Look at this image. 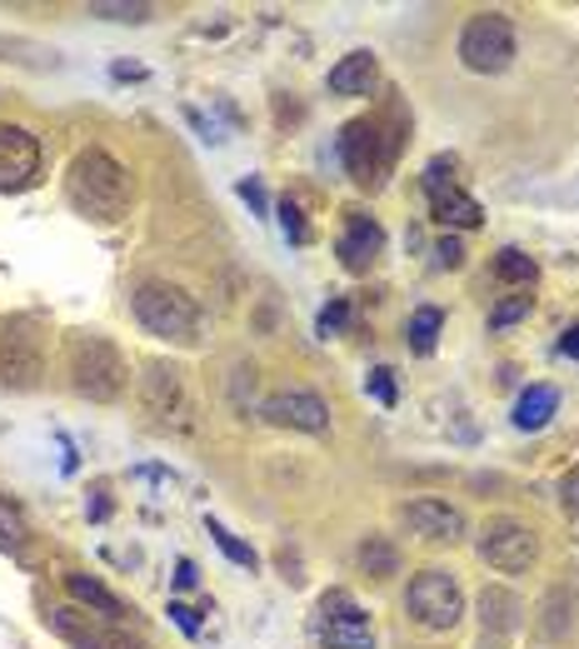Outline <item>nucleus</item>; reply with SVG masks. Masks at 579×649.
Returning <instances> with one entry per match:
<instances>
[{"instance_id": "nucleus-28", "label": "nucleus", "mask_w": 579, "mask_h": 649, "mask_svg": "<svg viewBox=\"0 0 579 649\" xmlns=\"http://www.w3.org/2000/svg\"><path fill=\"white\" fill-rule=\"evenodd\" d=\"M419 185L429 190V200H435V195H445V190H455V160H449V155L429 160V165H425V175H419Z\"/></svg>"}, {"instance_id": "nucleus-18", "label": "nucleus", "mask_w": 579, "mask_h": 649, "mask_svg": "<svg viewBox=\"0 0 579 649\" xmlns=\"http://www.w3.org/2000/svg\"><path fill=\"white\" fill-rule=\"evenodd\" d=\"M429 210H435V220L439 225H455V230H475L479 220H485V210H479V200L475 195H465V190H445V195H435L429 200Z\"/></svg>"}, {"instance_id": "nucleus-11", "label": "nucleus", "mask_w": 579, "mask_h": 649, "mask_svg": "<svg viewBox=\"0 0 579 649\" xmlns=\"http://www.w3.org/2000/svg\"><path fill=\"white\" fill-rule=\"evenodd\" d=\"M519 619H525V605L509 595L505 585H489L479 595V629H485V649H505L515 639Z\"/></svg>"}, {"instance_id": "nucleus-3", "label": "nucleus", "mask_w": 579, "mask_h": 649, "mask_svg": "<svg viewBox=\"0 0 579 649\" xmlns=\"http://www.w3.org/2000/svg\"><path fill=\"white\" fill-rule=\"evenodd\" d=\"M130 310H135L140 329L155 339H175V345H190L200 329V305L175 285H160V280H145V285L130 295Z\"/></svg>"}, {"instance_id": "nucleus-1", "label": "nucleus", "mask_w": 579, "mask_h": 649, "mask_svg": "<svg viewBox=\"0 0 579 649\" xmlns=\"http://www.w3.org/2000/svg\"><path fill=\"white\" fill-rule=\"evenodd\" d=\"M65 190H70V205L90 220H120L130 210V195H135L130 190V170L115 155H105V150H80Z\"/></svg>"}, {"instance_id": "nucleus-26", "label": "nucleus", "mask_w": 579, "mask_h": 649, "mask_svg": "<svg viewBox=\"0 0 579 649\" xmlns=\"http://www.w3.org/2000/svg\"><path fill=\"white\" fill-rule=\"evenodd\" d=\"M90 16L130 20V26H140V20H150V6H145V0H130V6H120V0H90Z\"/></svg>"}, {"instance_id": "nucleus-2", "label": "nucleus", "mask_w": 579, "mask_h": 649, "mask_svg": "<svg viewBox=\"0 0 579 649\" xmlns=\"http://www.w3.org/2000/svg\"><path fill=\"white\" fill-rule=\"evenodd\" d=\"M65 375H70V385H75V395L95 399V405H110V399H120V395H125V385H130L125 355H120V349L110 345L105 335H90V329L70 335V345H65Z\"/></svg>"}, {"instance_id": "nucleus-36", "label": "nucleus", "mask_w": 579, "mask_h": 649, "mask_svg": "<svg viewBox=\"0 0 579 649\" xmlns=\"http://www.w3.org/2000/svg\"><path fill=\"white\" fill-rule=\"evenodd\" d=\"M240 195L250 200V210H255V215H265V210H270V200H265V190H260V180H240Z\"/></svg>"}, {"instance_id": "nucleus-15", "label": "nucleus", "mask_w": 579, "mask_h": 649, "mask_svg": "<svg viewBox=\"0 0 579 649\" xmlns=\"http://www.w3.org/2000/svg\"><path fill=\"white\" fill-rule=\"evenodd\" d=\"M65 595L75 599V605H85V609H95V615H105L110 625H115V619H125V615H135V609H125V599L110 595V589L100 585L95 575H65Z\"/></svg>"}, {"instance_id": "nucleus-19", "label": "nucleus", "mask_w": 579, "mask_h": 649, "mask_svg": "<svg viewBox=\"0 0 579 649\" xmlns=\"http://www.w3.org/2000/svg\"><path fill=\"white\" fill-rule=\"evenodd\" d=\"M319 639L329 649H375V629L369 619H319Z\"/></svg>"}, {"instance_id": "nucleus-9", "label": "nucleus", "mask_w": 579, "mask_h": 649, "mask_svg": "<svg viewBox=\"0 0 579 649\" xmlns=\"http://www.w3.org/2000/svg\"><path fill=\"white\" fill-rule=\"evenodd\" d=\"M265 419L270 425L299 429V435H325L329 429V405L315 395V389H275L265 399Z\"/></svg>"}, {"instance_id": "nucleus-30", "label": "nucleus", "mask_w": 579, "mask_h": 649, "mask_svg": "<svg viewBox=\"0 0 579 649\" xmlns=\"http://www.w3.org/2000/svg\"><path fill=\"white\" fill-rule=\"evenodd\" d=\"M525 315H529V295H515V300H505V305L489 310V329H505V325H515V320H525Z\"/></svg>"}, {"instance_id": "nucleus-6", "label": "nucleus", "mask_w": 579, "mask_h": 649, "mask_svg": "<svg viewBox=\"0 0 579 649\" xmlns=\"http://www.w3.org/2000/svg\"><path fill=\"white\" fill-rule=\"evenodd\" d=\"M459 60H465V70H475V75H499V70H509V60H515V26H509L505 16H495V10L469 16V26L459 30Z\"/></svg>"}, {"instance_id": "nucleus-31", "label": "nucleus", "mask_w": 579, "mask_h": 649, "mask_svg": "<svg viewBox=\"0 0 579 649\" xmlns=\"http://www.w3.org/2000/svg\"><path fill=\"white\" fill-rule=\"evenodd\" d=\"M275 215H280V230H285V240L305 245V240H309V230H305V220H299V210L290 205V200H280V210H275Z\"/></svg>"}, {"instance_id": "nucleus-27", "label": "nucleus", "mask_w": 579, "mask_h": 649, "mask_svg": "<svg viewBox=\"0 0 579 649\" xmlns=\"http://www.w3.org/2000/svg\"><path fill=\"white\" fill-rule=\"evenodd\" d=\"M75 649H135V639L130 635H120V629H80L75 639H70Z\"/></svg>"}, {"instance_id": "nucleus-17", "label": "nucleus", "mask_w": 579, "mask_h": 649, "mask_svg": "<svg viewBox=\"0 0 579 649\" xmlns=\"http://www.w3.org/2000/svg\"><path fill=\"white\" fill-rule=\"evenodd\" d=\"M555 409H559V389L555 385H529L525 395L515 399V429H545L549 419H555Z\"/></svg>"}, {"instance_id": "nucleus-7", "label": "nucleus", "mask_w": 579, "mask_h": 649, "mask_svg": "<svg viewBox=\"0 0 579 649\" xmlns=\"http://www.w3.org/2000/svg\"><path fill=\"white\" fill-rule=\"evenodd\" d=\"M395 150L399 135H385L379 120H349L345 135H339V160H345V170L359 185H379L385 170L395 165Z\"/></svg>"}, {"instance_id": "nucleus-34", "label": "nucleus", "mask_w": 579, "mask_h": 649, "mask_svg": "<svg viewBox=\"0 0 579 649\" xmlns=\"http://www.w3.org/2000/svg\"><path fill=\"white\" fill-rule=\"evenodd\" d=\"M435 255H439V265H445V270L465 265V245H459L455 235H445V240H439V245H435Z\"/></svg>"}, {"instance_id": "nucleus-29", "label": "nucleus", "mask_w": 579, "mask_h": 649, "mask_svg": "<svg viewBox=\"0 0 579 649\" xmlns=\"http://www.w3.org/2000/svg\"><path fill=\"white\" fill-rule=\"evenodd\" d=\"M319 609H325V619H369L365 609H359L355 599L345 595V589H329V595L319 599Z\"/></svg>"}, {"instance_id": "nucleus-5", "label": "nucleus", "mask_w": 579, "mask_h": 649, "mask_svg": "<svg viewBox=\"0 0 579 649\" xmlns=\"http://www.w3.org/2000/svg\"><path fill=\"white\" fill-rule=\"evenodd\" d=\"M45 375V335L30 315L0 320V385L6 389H35Z\"/></svg>"}, {"instance_id": "nucleus-20", "label": "nucleus", "mask_w": 579, "mask_h": 649, "mask_svg": "<svg viewBox=\"0 0 579 649\" xmlns=\"http://www.w3.org/2000/svg\"><path fill=\"white\" fill-rule=\"evenodd\" d=\"M145 405H150V415H160V419H170V409H185V405H180L175 369H165V365L150 369V375H145Z\"/></svg>"}, {"instance_id": "nucleus-25", "label": "nucleus", "mask_w": 579, "mask_h": 649, "mask_svg": "<svg viewBox=\"0 0 579 649\" xmlns=\"http://www.w3.org/2000/svg\"><path fill=\"white\" fill-rule=\"evenodd\" d=\"M205 529H210V539H215V545L225 549V559H235L240 569H255V565H260V559H255V549H250V545H240V539L230 535V529L220 525V519H205Z\"/></svg>"}, {"instance_id": "nucleus-35", "label": "nucleus", "mask_w": 579, "mask_h": 649, "mask_svg": "<svg viewBox=\"0 0 579 649\" xmlns=\"http://www.w3.org/2000/svg\"><path fill=\"white\" fill-rule=\"evenodd\" d=\"M170 619H175V625H180V629H185V635H190V639H195V635H200V615H195V609H190V605H180V599H175V605H170Z\"/></svg>"}, {"instance_id": "nucleus-14", "label": "nucleus", "mask_w": 579, "mask_h": 649, "mask_svg": "<svg viewBox=\"0 0 579 649\" xmlns=\"http://www.w3.org/2000/svg\"><path fill=\"white\" fill-rule=\"evenodd\" d=\"M379 85V60L369 50H349L329 65V90L335 95H369Z\"/></svg>"}, {"instance_id": "nucleus-38", "label": "nucleus", "mask_w": 579, "mask_h": 649, "mask_svg": "<svg viewBox=\"0 0 579 649\" xmlns=\"http://www.w3.org/2000/svg\"><path fill=\"white\" fill-rule=\"evenodd\" d=\"M175 585L180 589H195L200 585V575H195V565H190V559H180V565H175Z\"/></svg>"}, {"instance_id": "nucleus-16", "label": "nucleus", "mask_w": 579, "mask_h": 649, "mask_svg": "<svg viewBox=\"0 0 579 649\" xmlns=\"http://www.w3.org/2000/svg\"><path fill=\"white\" fill-rule=\"evenodd\" d=\"M535 629H539L545 639H569V635H575V595H569L565 585L545 589V599H539V619H535Z\"/></svg>"}, {"instance_id": "nucleus-37", "label": "nucleus", "mask_w": 579, "mask_h": 649, "mask_svg": "<svg viewBox=\"0 0 579 649\" xmlns=\"http://www.w3.org/2000/svg\"><path fill=\"white\" fill-rule=\"evenodd\" d=\"M559 499H565L569 515H579V469H575V475H565V485H559Z\"/></svg>"}, {"instance_id": "nucleus-10", "label": "nucleus", "mask_w": 579, "mask_h": 649, "mask_svg": "<svg viewBox=\"0 0 579 649\" xmlns=\"http://www.w3.org/2000/svg\"><path fill=\"white\" fill-rule=\"evenodd\" d=\"M40 175V145L26 125H0V190H30Z\"/></svg>"}, {"instance_id": "nucleus-22", "label": "nucleus", "mask_w": 579, "mask_h": 649, "mask_svg": "<svg viewBox=\"0 0 579 649\" xmlns=\"http://www.w3.org/2000/svg\"><path fill=\"white\" fill-rule=\"evenodd\" d=\"M26 539H30V525L26 515H20V505L0 489V549H10V555H26Z\"/></svg>"}, {"instance_id": "nucleus-8", "label": "nucleus", "mask_w": 579, "mask_h": 649, "mask_svg": "<svg viewBox=\"0 0 579 649\" xmlns=\"http://www.w3.org/2000/svg\"><path fill=\"white\" fill-rule=\"evenodd\" d=\"M479 559H485L489 569H499V575H525V569L539 559V539H535L529 525L499 515L479 529Z\"/></svg>"}, {"instance_id": "nucleus-13", "label": "nucleus", "mask_w": 579, "mask_h": 649, "mask_svg": "<svg viewBox=\"0 0 579 649\" xmlns=\"http://www.w3.org/2000/svg\"><path fill=\"white\" fill-rule=\"evenodd\" d=\"M379 250H385V230L355 210L349 225H345V235H339V260H345V270H369Z\"/></svg>"}, {"instance_id": "nucleus-32", "label": "nucleus", "mask_w": 579, "mask_h": 649, "mask_svg": "<svg viewBox=\"0 0 579 649\" xmlns=\"http://www.w3.org/2000/svg\"><path fill=\"white\" fill-rule=\"evenodd\" d=\"M345 320H349V305H345V300H335V305H325V310H319V335H339V329H345Z\"/></svg>"}, {"instance_id": "nucleus-33", "label": "nucleus", "mask_w": 579, "mask_h": 649, "mask_svg": "<svg viewBox=\"0 0 579 649\" xmlns=\"http://www.w3.org/2000/svg\"><path fill=\"white\" fill-rule=\"evenodd\" d=\"M365 389L379 399V405H395V379H389V369H385V365H379V369H369Z\"/></svg>"}, {"instance_id": "nucleus-4", "label": "nucleus", "mask_w": 579, "mask_h": 649, "mask_svg": "<svg viewBox=\"0 0 579 649\" xmlns=\"http://www.w3.org/2000/svg\"><path fill=\"white\" fill-rule=\"evenodd\" d=\"M405 609H409V619H415L419 629H429V635H449V629L459 625V615H465V589H459V579L449 575V569L429 565V569H419V575L409 579Z\"/></svg>"}, {"instance_id": "nucleus-24", "label": "nucleus", "mask_w": 579, "mask_h": 649, "mask_svg": "<svg viewBox=\"0 0 579 649\" xmlns=\"http://www.w3.org/2000/svg\"><path fill=\"white\" fill-rule=\"evenodd\" d=\"M439 325H445V315H439L435 305H425V310H415V315H409V345L419 349V355H429V349H435V335H439Z\"/></svg>"}, {"instance_id": "nucleus-39", "label": "nucleus", "mask_w": 579, "mask_h": 649, "mask_svg": "<svg viewBox=\"0 0 579 649\" xmlns=\"http://www.w3.org/2000/svg\"><path fill=\"white\" fill-rule=\"evenodd\" d=\"M559 355L579 359V325H575V329H565V335H559Z\"/></svg>"}, {"instance_id": "nucleus-12", "label": "nucleus", "mask_w": 579, "mask_h": 649, "mask_svg": "<svg viewBox=\"0 0 579 649\" xmlns=\"http://www.w3.org/2000/svg\"><path fill=\"white\" fill-rule=\"evenodd\" d=\"M399 519H405L419 539H435V545H445V539L455 545V539L465 535V515H459L455 505H445V499H409V505L399 509Z\"/></svg>"}, {"instance_id": "nucleus-21", "label": "nucleus", "mask_w": 579, "mask_h": 649, "mask_svg": "<svg viewBox=\"0 0 579 649\" xmlns=\"http://www.w3.org/2000/svg\"><path fill=\"white\" fill-rule=\"evenodd\" d=\"M359 569H365V575H375V579L399 575V549L389 545L385 535H369L365 545H359Z\"/></svg>"}, {"instance_id": "nucleus-23", "label": "nucleus", "mask_w": 579, "mask_h": 649, "mask_svg": "<svg viewBox=\"0 0 579 649\" xmlns=\"http://www.w3.org/2000/svg\"><path fill=\"white\" fill-rule=\"evenodd\" d=\"M495 275L505 280V285H535L539 265H535V255H525V250L505 245V250L495 255Z\"/></svg>"}]
</instances>
